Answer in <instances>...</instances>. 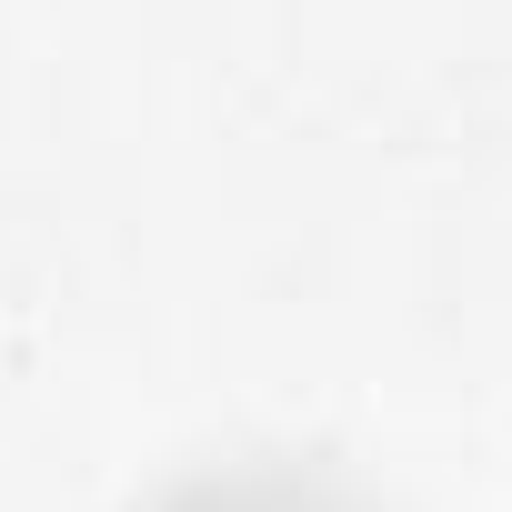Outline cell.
<instances>
[{
    "label": "cell",
    "instance_id": "1",
    "mask_svg": "<svg viewBox=\"0 0 512 512\" xmlns=\"http://www.w3.org/2000/svg\"><path fill=\"white\" fill-rule=\"evenodd\" d=\"M161 512H352V502L302 472H221V482H181Z\"/></svg>",
    "mask_w": 512,
    "mask_h": 512
}]
</instances>
